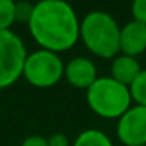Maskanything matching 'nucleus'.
<instances>
[{
    "label": "nucleus",
    "instance_id": "2",
    "mask_svg": "<svg viewBox=\"0 0 146 146\" xmlns=\"http://www.w3.org/2000/svg\"><path fill=\"white\" fill-rule=\"evenodd\" d=\"M121 27L105 11H91L80 21V36L85 47L99 58H115L119 54Z\"/></svg>",
    "mask_w": 146,
    "mask_h": 146
},
{
    "label": "nucleus",
    "instance_id": "3",
    "mask_svg": "<svg viewBox=\"0 0 146 146\" xmlns=\"http://www.w3.org/2000/svg\"><path fill=\"white\" fill-rule=\"evenodd\" d=\"M86 104L93 113L107 119H119L132 105L129 86L111 77H98L86 90Z\"/></svg>",
    "mask_w": 146,
    "mask_h": 146
},
{
    "label": "nucleus",
    "instance_id": "16",
    "mask_svg": "<svg viewBox=\"0 0 146 146\" xmlns=\"http://www.w3.org/2000/svg\"><path fill=\"white\" fill-rule=\"evenodd\" d=\"M21 146H49V145H47V138H44V137L30 135V137H27V138L24 140Z\"/></svg>",
    "mask_w": 146,
    "mask_h": 146
},
{
    "label": "nucleus",
    "instance_id": "15",
    "mask_svg": "<svg viewBox=\"0 0 146 146\" xmlns=\"http://www.w3.org/2000/svg\"><path fill=\"white\" fill-rule=\"evenodd\" d=\"M49 146H69V140L64 133H54L47 138Z\"/></svg>",
    "mask_w": 146,
    "mask_h": 146
},
{
    "label": "nucleus",
    "instance_id": "1",
    "mask_svg": "<svg viewBox=\"0 0 146 146\" xmlns=\"http://www.w3.org/2000/svg\"><path fill=\"white\" fill-rule=\"evenodd\" d=\"M27 25L39 47L55 54L74 47L80 36V21L66 0H42L35 3Z\"/></svg>",
    "mask_w": 146,
    "mask_h": 146
},
{
    "label": "nucleus",
    "instance_id": "7",
    "mask_svg": "<svg viewBox=\"0 0 146 146\" xmlns=\"http://www.w3.org/2000/svg\"><path fill=\"white\" fill-rule=\"evenodd\" d=\"M64 77L69 85L80 90H88L98 79V69L90 58L76 57L64 64Z\"/></svg>",
    "mask_w": 146,
    "mask_h": 146
},
{
    "label": "nucleus",
    "instance_id": "14",
    "mask_svg": "<svg viewBox=\"0 0 146 146\" xmlns=\"http://www.w3.org/2000/svg\"><path fill=\"white\" fill-rule=\"evenodd\" d=\"M132 16L133 21L146 24V0H132Z\"/></svg>",
    "mask_w": 146,
    "mask_h": 146
},
{
    "label": "nucleus",
    "instance_id": "12",
    "mask_svg": "<svg viewBox=\"0 0 146 146\" xmlns=\"http://www.w3.org/2000/svg\"><path fill=\"white\" fill-rule=\"evenodd\" d=\"M14 22H16V2L0 0V32L10 30Z\"/></svg>",
    "mask_w": 146,
    "mask_h": 146
},
{
    "label": "nucleus",
    "instance_id": "11",
    "mask_svg": "<svg viewBox=\"0 0 146 146\" xmlns=\"http://www.w3.org/2000/svg\"><path fill=\"white\" fill-rule=\"evenodd\" d=\"M129 91L132 102H135V105L146 107V69H141L138 77L130 83Z\"/></svg>",
    "mask_w": 146,
    "mask_h": 146
},
{
    "label": "nucleus",
    "instance_id": "10",
    "mask_svg": "<svg viewBox=\"0 0 146 146\" xmlns=\"http://www.w3.org/2000/svg\"><path fill=\"white\" fill-rule=\"evenodd\" d=\"M72 146H113L110 137L99 129H86L77 135Z\"/></svg>",
    "mask_w": 146,
    "mask_h": 146
},
{
    "label": "nucleus",
    "instance_id": "17",
    "mask_svg": "<svg viewBox=\"0 0 146 146\" xmlns=\"http://www.w3.org/2000/svg\"><path fill=\"white\" fill-rule=\"evenodd\" d=\"M39 2H42V0H39Z\"/></svg>",
    "mask_w": 146,
    "mask_h": 146
},
{
    "label": "nucleus",
    "instance_id": "18",
    "mask_svg": "<svg viewBox=\"0 0 146 146\" xmlns=\"http://www.w3.org/2000/svg\"><path fill=\"white\" fill-rule=\"evenodd\" d=\"M143 146H146V145H143Z\"/></svg>",
    "mask_w": 146,
    "mask_h": 146
},
{
    "label": "nucleus",
    "instance_id": "4",
    "mask_svg": "<svg viewBox=\"0 0 146 146\" xmlns=\"http://www.w3.org/2000/svg\"><path fill=\"white\" fill-rule=\"evenodd\" d=\"M22 77L36 88H50L64 77V63L58 54L39 49L27 55Z\"/></svg>",
    "mask_w": 146,
    "mask_h": 146
},
{
    "label": "nucleus",
    "instance_id": "5",
    "mask_svg": "<svg viewBox=\"0 0 146 146\" xmlns=\"http://www.w3.org/2000/svg\"><path fill=\"white\" fill-rule=\"evenodd\" d=\"M27 55L25 44L16 33L0 32V90L11 86L22 77Z\"/></svg>",
    "mask_w": 146,
    "mask_h": 146
},
{
    "label": "nucleus",
    "instance_id": "9",
    "mask_svg": "<svg viewBox=\"0 0 146 146\" xmlns=\"http://www.w3.org/2000/svg\"><path fill=\"white\" fill-rule=\"evenodd\" d=\"M111 79H115L116 82L123 83L126 86H130V83L138 77V74L141 72V66H140L138 60L129 55L118 54L111 61Z\"/></svg>",
    "mask_w": 146,
    "mask_h": 146
},
{
    "label": "nucleus",
    "instance_id": "6",
    "mask_svg": "<svg viewBox=\"0 0 146 146\" xmlns=\"http://www.w3.org/2000/svg\"><path fill=\"white\" fill-rule=\"evenodd\" d=\"M118 140L124 146L146 145V107L130 105V108L118 119Z\"/></svg>",
    "mask_w": 146,
    "mask_h": 146
},
{
    "label": "nucleus",
    "instance_id": "13",
    "mask_svg": "<svg viewBox=\"0 0 146 146\" xmlns=\"http://www.w3.org/2000/svg\"><path fill=\"white\" fill-rule=\"evenodd\" d=\"M33 11V3L30 2H16V22H29Z\"/></svg>",
    "mask_w": 146,
    "mask_h": 146
},
{
    "label": "nucleus",
    "instance_id": "8",
    "mask_svg": "<svg viewBox=\"0 0 146 146\" xmlns=\"http://www.w3.org/2000/svg\"><path fill=\"white\" fill-rule=\"evenodd\" d=\"M146 50V24L130 21L121 29L119 54L137 58Z\"/></svg>",
    "mask_w": 146,
    "mask_h": 146
}]
</instances>
